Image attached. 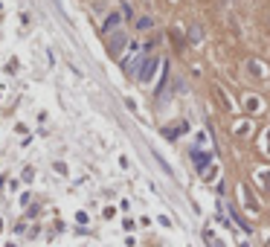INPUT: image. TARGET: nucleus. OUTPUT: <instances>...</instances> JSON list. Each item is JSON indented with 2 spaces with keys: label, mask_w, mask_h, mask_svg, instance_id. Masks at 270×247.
<instances>
[{
  "label": "nucleus",
  "mask_w": 270,
  "mask_h": 247,
  "mask_svg": "<svg viewBox=\"0 0 270 247\" xmlns=\"http://www.w3.org/2000/svg\"><path fill=\"white\" fill-rule=\"evenodd\" d=\"M105 38H108V55L110 58H119L122 50H125V44H128V32L125 29H117V32H110Z\"/></svg>",
  "instance_id": "obj_1"
},
{
  "label": "nucleus",
  "mask_w": 270,
  "mask_h": 247,
  "mask_svg": "<svg viewBox=\"0 0 270 247\" xmlns=\"http://www.w3.org/2000/svg\"><path fill=\"white\" fill-rule=\"evenodd\" d=\"M157 67H160V58H157V55H154V58H145V61H143V67H140V73H137V79L143 81V85H148V81L154 79Z\"/></svg>",
  "instance_id": "obj_2"
},
{
  "label": "nucleus",
  "mask_w": 270,
  "mask_h": 247,
  "mask_svg": "<svg viewBox=\"0 0 270 247\" xmlns=\"http://www.w3.org/2000/svg\"><path fill=\"white\" fill-rule=\"evenodd\" d=\"M192 160H195L198 172H207V169L212 166V154H209V151H192Z\"/></svg>",
  "instance_id": "obj_3"
},
{
  "label": "nucleus",
  "mask_w": 270,
  "mask_h": 247,
  "mask_svg": "<svg viewBox=\"0 0 270 247\" xmlns=\"http://www.w3.org/2000/svg\"><path fill=\"white\" fill-rule=\"evenodd\" d=\"M119 20H122V15H119V12H110L108 18H105V24H102V29H105V35H110V32H117Z\"/></svg>",
  "instance_id": "obj_4"
},
{
  "label": "nucleus",
  "mask_w": 270,
  "mask_h": 247,
  "mask_svg": "<svg viewBox=\"0 0 270 247\" xmlns=\"http://www.w3.org/2000/svg\"><path fill=\"white\" fill-rule=\"evenodd\" d=\"M247 70H250L253 79H264V64L256 61V58H247Z\"/></svg>",
  "instance_id": "obj_5"
},
{
  "label": "nucleus",
  "mask_w": 270,
  "mask_h": 247,
  "mask_svg": "<svg viewBox=\"0 0 270 247\" xmlns=\"http://www.w3.org/2000/svg\"><path fill=\"white\" fill-rule=\"evenodd\" d=\"M230 215H233V221H235V224H238V227L250 233V224H247V218H244V215H241V212H238V210H235V207H230Z\"/></svg>",
  "instance_id": "obj_6"
},
{
  "label": "nucleus",
  "mask_w": 270,
  "mask_h": 247,
  "mask_svg": "<svg viewBox=\"0 0 270 247\" xmlns=\"http://www.w3.org/2000/svg\"><path fill=\"white\" fill-rule=\"evenodd\" d=\"M241 198H244V203H247V207H250L253 212L259 210V201L253 198V192H250V189H247V186H244V189H241Z\"/></svg>",
  "instance_id": "obj_7"
},
{
  "label": "nucleus",
  "mask_w": 270,
  "mask_h": 247,
  "mask_svg": "<svg viewBox=\"0 0 270 247\" xmlns=\"http://www.w3.org/2000/svg\"><path fill=\"white\" fill-rule=\"evenodd\" d=\"M212 93H215L218 102L224 105V111H230V108H233V105H230V99H227V93H221V88H218V85H212Z\"/></svg>",
  "instance_id": "obj_8"
},
{
  "label": "nucleus",
  "mask_w": 270,
  "mask_h": 247,
  "mask_svg": "<svg viewBox=\"0 0 270 247\" xmlns=\"http://www.w3.org/2000/svg\"><path fill=\"white\" fill-rule=\"evenodd\" d=\"M204 241H207L209 247H224L221 241H218V236L212 233V230H204Z\"/></svg>",
  "instance_id": "obj_9"
},
{
  "label": "nucleus",
  "mask_w": 270,
  "mask_h": 247,
  "mask_svg": "<svg viewBox=\"0 0 270 247\" xmlns=\"http://www.w3.org/2000/svg\"><path fill=\"white\" fill-rule=\"evenodd\" d=\"M244 108L247 111H259V96H244Z\"/></svg>",
  "instance_id": "obj_10"
},
{
  "label": "nucleus",
  "mask_w": 270,
  "mask_h": 247,
  "mask_svg": "<svg viewBox=\"0 0 270 247\" xmlns=\"http://www.w3.org/2000/svg\"><path fill=\"white\" fill-rule=\"evenodd\" d=\"M189 41H192V44H198V41H204V29H200V27H192V32H189Z\"/></svg>",
  "instance_id": "obj_11"
},
{
  "label": "nucleus",
  "mask_w": 270,
  "mask_h": 247,
  "mask_svg": "<svg viewBox=\"0 0 270 247\" xmlns=\"http://www.w3.org/2000/svg\"><path fill=\"white\" fill-rule=\"evenodd\" d=\"M215 177H218V166L212 163V166H209L207 172H204V180H215Z\"/></svg>",
  "instance_id": "obj_12"
},
{
  "label": "nucleus",
  "mask_w": 270,
  "mask_h": 247,
  "mask_svg": "<svg viewBox=\"0 0 270 247\" xmlns=\"http://www.w3.org/2000/svg\"><path fill=\"white\" fill-rule=\"evenodd\" d=\"M235 134H238V137H241V134H250V122H247V119H244V122L238 125V128H235Z\"/></svg>",
  "instance_id": "obj_13"
},
{
  "label": "nucleus",
  "mask_w": 270,
  "mask_h": 247,
  "mask_svg": "<svg viewBox=\"0 0 270 247\" xmlns=\"http://www.w3.org/2000/svg\"><path fill=\"white\" fill-rule=\"evenodd\" d=\"M259 180L264 183V189H270V175H267V172H259Z\"/></svg>",
  "instance_id": "obj_14"
},
{
  "label": "nucleus",
  "mask_w": 270,
  "mask_h": 247,
  "mask_svg": "<svg viewBox=\"0 0 270 247\" xmlns=\"http://www.w3.org/2000/svg\"><path fill=\"white\" fill-rule=\"evenodd\" d=\"M137 27H140V29H151V20H148V18H143L140 24H137Z\"/></svg>",
  "instance_id": "obj_15"
},
{
  "label": "nucleus",
  "mask_w": 270,
  "mask_h": 247,
  "mask_svg": "<svg viewBox=\"0 0 270 247\" xmlns=\"http://www.w3.org/2000/svg\"><path fill=\"white\" fill-rule=\"evenodd\" d=\"M264 146H267V151H270V128H267V134H264Z\"/></svg>",
  "instance_id": "obj_16"
},
{
  "label": "nucleus",
  "mask_w": 270,
  "mask_h": 247,
  "mask_svg": "<svg viewBox=\"0 0 270 247\" xmlns=\"http://www.w3.org/2000/svg\"><path fill=\"white\" fill-rule=\"evenodd\" d=\"M267 247H270V236H267Z\"/></svg>",
  "instance_id": "obj_17"
},
{
  "label": "nucleus",
  "mask_w": 270,
  "mask_h": 247,
  "mask_svg": "<svg viewBox=\"0 0 270 247\" xmlns=\"http://www.w3.org/2000/svg\"><path fill=\"white\" fill-rule=\"evenodd\" d=\"M267 27H270V18H267Z\"/></svg>",
  "instance_id": "obj_18"
}]
</instances>
